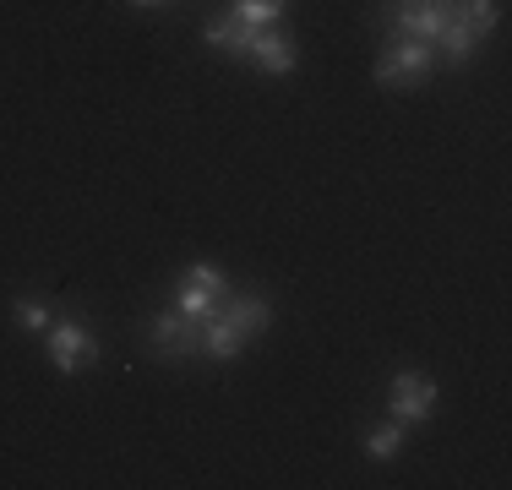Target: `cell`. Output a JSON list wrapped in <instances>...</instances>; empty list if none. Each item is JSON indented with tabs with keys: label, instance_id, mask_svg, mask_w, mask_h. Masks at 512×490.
I'll return each mask as SVG.
<instances>
[{
	"label": "cell",
	"instance_id": "cell-1",
	"mask_svg": "<svg viewBox=\"0 0 512 490\" xmlns=\"http://www.w3.org/2000/svg\"><path fill=\"white\" fill-rule=\"evenodd\" d=\"M502 22V6L496 0H453V17H447L442 39H436V55L447 66H469L480 55V44L491 39V28Z\"/></svg>",
	"mask_w": 512,
	"mask_h": 490
},
{
	"label": "cell",
	"instance_id": "cell-2",
	"mask_svg": "<svg viewBox=\"0 0 512 490\" xmlns=\"http://www.w3.org/2000/svg\"><path fill=\"white\" fill-rule=\"evenodd\" d=\"M431 71H436V49L420 44V39H387L382 55H376V82H382V88H398V93L420 88Z\"/></svg>",
	"mask_w": 512,
	"mask_h": 490
},
{
	"label": "cell",
	"instance_id": "cell-3",
	"mask_svg": "<svg viewBox=\"0 0 512 490\" xmlns=\"http://www.w3.org/2000/svg\"><path fill=\"white\" fill-rule=\"evenodd\" d=\"M447 17H453V0H387V22H393V39H420L431 44L442 39Z\"/></svg>",
	"mask_w": 512,
	"mask_h": 490
},
{
	"label": "cell",
	"instance_id": "cell-4",
	"mask_svg": "<svg viewBox=\"0 0 512 490\" xmlns=\"http://www.w3.org/2000/svg\"><path fill=\"white\" fill-rule=\"evenodd\" d=\"M387 403H393V420L398 425H425L436 414V403H442V387H436L431 376H420V371H393V382H387Z\"/></svg>",
	"mask_w": 512,
	"mask_h": 490
},
{
	"label": "cell",
	"instance_id": "cell-5",
	"mask_svg": "<svg viewBox=\"0 0 512 490\" xmlns=\"http://www.w3.org/2000/svg\"><path fill=\"white\" fill-rule=\"evenodd\" d=\"M224 300H229V278L218 273L213 262H191V273L180 278V289H175L180 316H197V322H207V316H213Z\"/></svg>",
	"mask_w": 512,
	"mask_h": 490
},
{
	"label": "cell",
	"instance_id": "cell-6",
	"mask_svg": "<svg viewBox=\"0 0 512 490\" xmlns=\"http://www.w3.org/2000/svg\"><path fill=\"white\" fill-rule=\"evenodd\" d=\"M44 349H50V365L60 376H77L99 360V338L82 322H50V343H44Z\"/></svg>",
	"mask_w": 512,
	"mask_h": 490
},
{
	"label": "cell",
	"instance_id": "cell-7",
	"mask_svg": "<svg viewBox=\"0 0 512 490\" xmlns=\"http://www.w3.org/2000/svg\"><path fill=\"white\" fill-rule=\"evenodd\" d=\"M153 354L158 360H191V354H202V322L197 316H180V311L153 316Z\"/></svg>",
	"mask_w": 512,
	"mask_h": 490
},
{
	"label": "cell",
	"instance_id": "cell-8",
	"mask_svg": "<svg viewBox=\"0 0 512 490\" xmlns=\"http://www.w3.org/2000/svg\"><path fill=\"white\" fill-rule=\"evenodd\" d=\"M213 316H218L224 327H235V333L251 343L256 333H267V322H273V305H267V294H235V289H229V300L218 305Z\"/></svg>",
	"mask_w": 512,
	"mask_h": 490
},
{
	"label": "cell",
	"instance_id": "cell-9",
	"mask_svg": "<svg viewBox=\"0 0 512 490\" xmlns=\"http://www.w3.org/2000/svg\"><path fill=\"white\" fill-rule=\"evenodd\" d=\"M251 60L262 71H273V77H289V71H295V39H289V33L262 28V33H256V44H251Z\"/></svg>",
	"mask_w": 512,
	"mask_h": 490
},
{
	"label": "cell",
	"instance_id": "cell-10",
	"mask_svg": "<svg viewBox=\"0 0 512 490\" xmlns=\"http://www.w3.org/2000/svg\"><path fill=\"white\" fill-rule=\"evenodd\" d=\"M256 33H262V28H246V22H235V17H224V22L213 17V22L202 28V39L213 44L218 55H246V60H251V44H256Z\"/></svg>",
	"mask_w": 512,
	"mask_h": 490
},
{
	"label": "cell",
	"instance_id": "cell-11",
	"mask_svg": "<svg viewBox=\"0 0 512 490\" xmlns=\"http://www.w3.org/2000/svg\"><path fill=\"white\" fill-rule=\"evenodd\" d=\"M365 452H371V458H398V452H404V425L398 420H387V425H371V431H365Z\"/></svg>",
	"mask_w": 512,
	"mask_h": 490
},
{
	"label": "cell",
	"instance_id": "cell-12",
	"mask_svg": "<svg viewBox=\"0 0 512 490\" xmlns=\"http://www.w3.org/2000/svg\"><path fill=\"white\" fill-rule=\"evenodd\" d=\"M235 22H246V28H273L278 17H284V0H235V11H229Z\"/></svg>",
	"mask_w": 512,
	"mask_h": 490
},
{
	"label": "cell",
	"instance_id": "cell-13",
	"mask_svg": "<svg viewBox=\"0 0 512 490\" xmlns=\"http://www.w3.org/2000/svg\"><path fill=\"white\" fill-rule=\"evenodd\" d=\"M11 316H17L28 333H44V327L55 322V316H50V300H39V294H17V300H11Z\"/></svg>",
	"mask_w": 512,
	"mask_h": 490
},
{
	"label": "cell",
	"instance_id": "cell-14",
	"mask_svg": "<svg viewBox=\"0 0 512 490\" xmlns=\"http://www.w3.org/2000/svg\"><path fill=\"white\" fill-rule=\"evenodd\" d=\"M137 6H158V0H137Z\"/></svg>",
	"mask_w": 512,
	"mask_h": 490
}]
</instances>
